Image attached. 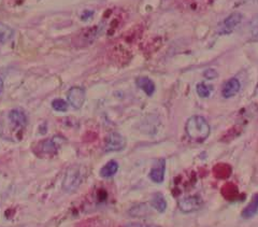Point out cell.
Returning a JSON list of instances; mask_svg holds the SVG:
<instances>
[{"label": "cell", "instance_id": "1", "mask_svg": "<svg viewBox=\"0 0 258 227\" xmlns=\"http://www.w3.org/2000/svg\"><path fill=\"white\" fill-rule=\"evenodd\" d=\"M185 130L189 139L195 142H204L211 132L208 121L200 115H194L189 118L186 122Z\"/></svg>", "mask_w": 258, "mask_h": 227}, {"label": "cell", "instance_id": "2", "mask_svg": "<svg viewBox=\"0 0 258 227\" xmlns=\"http://www.w3.org/2000/svg\"><path fill=\"white\" fill-rule=\"evenodd\" d=\"M85 168L82 166L75 165L70 167L65 175V179L63 181V189L67 193H72L80 187L85 179Z\"/></svg>", "mask_w": 258, "mask_h": 227}, {"label": "cell", "instance_id": "3", "mask_svg": "<svg viewBox=\"0 0 258 227\" xmlns=\"http://www.w3.org/2000/svg\"><path fill=\"white\" fill-rule=\"evenodd\" d=\"M202 206H204V199H202L199 195L186 196L182 199H180L178 202L179 209L184 213H191L198 211Z\"/></svg>", "mask_w": 258, "mask_h": 227}, {"label": "cell", "instance_id": "4", "mask_svg": "<svg viewBox=\"0 0 258 227\" xmlns=\"http://www.w3.org/2000/svg\"><path fill=\"white\" fill-rule=\"evenodd\" d=\"M242 14L239 12H235L233 14H230L227 16L221 24L217 27V32L219 35H228L230 32H233L235 30V27H237L241 22H242Z\"/></svg>", "mask_w": 258, "mask_h": 227}, {"label": "cell", "instance_id": "5", "mask_svg": "<svg viewBox=\"0 0 258 227\" xmlns=\"http://www.w3.org/2000/svg\"><path fill=\"white\" fill-rule=\"evenodd\" d=\"M125 147V137L118 132H111L106 138V142H104V151L106 152H118L124 150Z\"/></svg>", "mask_w": 258, "mask_h": 227}, {"label": "cell", "instance_id": "6", "mask_svg": "<svg viewBox=\"0 0 258 227\" xmlns=\"http://www.w3.org/2000/svg\"><path fill=\"white\" fill-rule=\"evenodd\" d=\"M62 140L63 138L60 136H55L54 138L43 140L37 146V152L41 154H55L62 146Z\"/></svg>", "mask_w": 258, "mask_h": 227}, {"label": "cell", "instance_id": "7", "mask_svg": "<svg viewBox=\"0 0 258 227\" xmlns=\"http://www.w3.org/2000/svg\"><path fill=\"white\" fill-rule=\"evenodd\" d=\"M85 91L84 88H82L80 86H73L71 87L68 92V102L70 103V106L74 109H81L85 102Z\"/></svg>", "mask_w": 258, "mask_h": 227}, {"label": "cell", "instance_id": "8", "mask_svg": "<svg viewBox=\"0 0 258 227\" xmlns=\"http://www.w3.org/2000/svg\"><path fill=\"white\" fill-rule=\"evenodd\" d=\"M241 88L240 81L235 77H232L228 81L225 82L222 88V95L224 98H232L237 95Z\"/></svg>", "mask_w": 258, "mask_h": 227}, {"label": "cell", "instance_id": "9", "mask_svg": "<svg viewBox=\"0 0 258 227\" xmlns=\"http://www.w3.org/2000/svg\"><path fill=\"white\" fill-rule=\"evenodd\" d=\"M164 171H166V162L164 159H159L150 171V179L155 183H162L164 179Z\"/></svg>", "mask_w": 258, "mask_h": 227}, {"label": "cell", "instance_id": "10", "mask_svg": "<svg viewBox=\"0 0 258 227\" xmlns=\"http://www.w3.org/2000/svg\"><path fill=\"white\" fill-rule=\"evenodd\" d=\"M9 119L11 121V123H12L15 127H19V128H24L27 124L26 114L18 109L11 110L9 113Z\"/></svg>", "mask_w": 258, "mask_h": 227}, {"label": "cell", "instance_id": "11", "mask_svg": "<svg viewBox=\"0 0 258 227\" xmlns=\"http://www.w3.org/2000/svg\"><path fill=\"white\" fill-rule=\"evenodd\" d=\"M136 84L138 85L139 88H141L147 96H152L155 93V84L150 77L147 76H139L137 77Z\"/></svg>", "mask_w": 258, "mask_h": 227}, {"label": "cell", "instance_id": "12", "mask_svg": "<svg viewBox=\"0 0 258 227\" xmlns=\"http://www.w3.org/2000/svg\"><path fill=\"white\" fill-rule=\"evenodd\" d=\"M151 206L154 208L157 212L163 213L167 209V202L162 193H156L151 198Z\"/></svg>", "mask_w": 258, "mask_h": 227}, {"label": "cell", "instance_id": "13", "mask_svg": "<svg viewBox=\"0 0 258 227\" xmlns=\"http://www.w3.org/2000/svg\"><path fill=\"white\" fill-rule=\"evenodd\" d=\"M257 212H258V193L252 197L251 202H249L248 206L243 209L242 218L251 219V218H253Z\"/></svg>", "mask_w": 258, "mask_h": 227}, {"label": "cell", "instance_id": "14", "mask_svg": "<svg viewBox=\"0 0 258 227\" xmlns=\"http://www.w3.org/2000/svg\"><path fill=\"white\" fill-rule=\"evenodd\" d=\"M117 170H118L117 162H115V160H110V162H108L101 168L100 176L104 179L112 178V177L115 176V174L117 173Z\"/></svg>", "mask_w": 258, "mask_h": 227}, {"label": "cell", "instance_id": "15", "mask_svg": "<svg viewBox=\"0 0 258 227\" xmlns=\"http://www.w3.org/2000/svg\"><path fill=\"white\" fill-rule=\"evenodd\" d=\"M14 30L10 26L0 23V43H5L12 39Z\"/></svg>", "mask_w": 258, "mask_h": 227}, {"label": "cell", "instance_id": "16", "mask_svg": "<svg viewBox=\"0 0 258 227\" xmlns=\"http://www.w3.org/2000/svg\"><path fill=\"white\" fill-rule=\"evenodd\" d=\"M52 108L57 112H66L68 110V102L65 101L64 99H54L52 102Z\"/></svg>", "mask_w": 258, "mask_h": 227}, {"label": "cell", "instance_id": "17", "mask_svg": "<svg viewBox=\"0 0 258 227\" xmlns=\"http://www.w3.org/2000/svg\"><path fill=\"white\" fill-rule=\"evenodd\" d=\"M196 91H197V94L199 95V97L208 98L211 94V87L205 84V83H199V84L196 87Z\"/></svg>", "mask_w": 258, "mask_h": 227}, {"label": "cell", "instance_id": "18", "mask_svg": "<svg viewBox=\"0 0 258 227\" xmlns=\"http://www.w3.org/2000/svg\"><path fill=\"white\" fill-rule=\"evenodd\" d=\"M249 29L252 36H258V14H256L253 19L251 20L250 25H249Z\"/></svg>", "mask_w": 258, "mask_h": 227}, {"label": "cell", "instance_id": "19", "mask_svg": "<svg viewBox=\"0 0 258 227\" xmlns=\"http://www.w3.org/2000/svg\"><path fill=\"white\" fill-rule=\"evenodd\" d=\"M204 76H206V79L212 80V79H215V77L217 76V73L214 69H208L205 71Z\"/></svg>", "mask_w": 258, "mask_h": 227}, {"label": "cell", "instance_id": "20", "mask_svg": "<svg viewBox=\"0 0 258 227\" xmlns=\"http://www.w3.org/2000/svg\"><path fill=\"white\" fill-rule=\"evenodd\" d=\"M123 227H161V226H157L154 224H147V223H130Z\"/></svg>", "mask_w": 258, "mask_h": 227}, {"label": "cell", "instance_id": "21", "mask_svg": "<svg viewBox=\"0 0 258 227\" xmlns=\"http://www.w3.org/2000/svg\"><path fill=\"white\" fill-rule=\"evenodd\" d=\"M93 15H94V11H90V10L84 11L83 14H82V16H81V19H82V21L86 22V21L91 20L93 18Z\"/></svg>", "mask_w": 258, "mask_h": 227}, {"label": "cell", "instance_id": "22", "mask_svg": "<svg viewBox=\"0 0 258 227\" xmlns=\"http://www.w3.org/2000/svg\"><path fill=\"white\" fill-rule=\"evenodd\" d=\"M2 91H3V81L1 77H0V94H1Z\"/></svg>", "mask_w": 258, "mask_h": 227}, {"label": "cell", "instance_id": "23", "mask_svg": "<svg viewBox=\"0 0 258 227\" xmlns=\"http://www.w3.org/2000/svg\"><path fill=\"white\" fill-rule=\"evenodd\" d=\"M251 1H252V2H256V3H258V0H251Z\"/></svg>", "mask_w": 258, "mask_h": 227}]
</instances>
